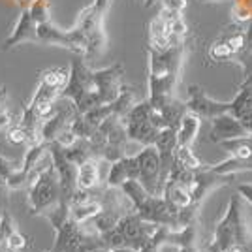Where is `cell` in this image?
Returning <instances> with one entry per match:
<instances>
[{"label":"cell","instance_id":"cell-1","mask_svg":"<svg viewBox=\"0 0 252 252\" xmlns=\"http://www.w3.org/2000/svg\"><path fill=\"white\" fill-rule=\"evenodd\" d=\"M149 57V102L155 109H162L173 98H177V87L183 77V66L187 57V40L173 43L168 49H155L147 45Z\"/></svg>","mask_w":252,"mask_h":252},{"label":"cell","instance_id":"cell-2","mask_svg":"<svg viewBox=\"0 0 252 252\" xmlns=\"http://www.w3.org/2000/svg\"><path fill=\"white\" fill-rule=\"evenodd\" d=\"M249 237H251V233H249L247 222H245V217H243L241 196L233 194L230 201H228L226 215L215 226L213 239H211L205 249L209 252H226L233 249V247H237V245H245L249 241Z\"/></svg>","mask_w":252,"mask_h":252},{"label":"cell","instance_id":"cell-3","mask_svg":"<svg viewBox=\"0 0 252 252\" xmlns=\"http://www.w3.org/2000/svg\"><path fill=\"white\" fill-rule=\"evenodd\" d=\"M61 98L74 102L75 109L83 115L87 111L102 105L94 83V70L85 59H75L70 66V79L63 89Z\"/></svg>","mask_w":252,"mask_h":252},{"label":"cell","instance_id":"cell-4","mask_svg":"<svg viewBox=\"0 0 252 252\" xmlns=\"http://www.w3.org/2000/svg\"><path fill=\"white\" fill-rule=\"evenodd\" d=\"M105 11H100L98 8H94L93 4L87 6L79 19H77V29L81 31L85 38V53H83V59L89 63V61H96L100 59L102 55L107 49V34H105Z\"/></svg>","mask_w":252,"mask_h":252},{"label":"cell","instance_id":"cell-5","mask_svg":"<svg viewBox=\"0 0 252 252\" xmlns=\"http://www.w3.org/2000/svg\"><path fill=\"white\" fill-rule=\"evenodd\" d=\"M63 200V190H61V181L57 175L55 166L43 171L40 179L29 189V205L34 215L43 217L45 213L55 209Z\"/></svg>","mask_w":252,"mask_h":252},{"label":"cell","instance_id":"cell-6","mask_svg":"<svg viewBox=\"0 0 252 252\" xmlns=\"http://www.w3.org/2000/svg\"><path fill=\"white\" fill-rule=\"evenodd\" d=\"M137 164H139V183L153 194V196H162L164 190V175H162V160L160 153L155 145L141 147V151L136 155Z\"/></svg>","mask_w":252,"mask_h":252},{"label":"cell","instance_id":"cell-7","mask_svg":"<svg viewBox=\"0 0 252 252\" xmlns=\"http://www.w3.org/2000/svg\"><path fill=\"white\" fill-rule=\"evenodd\" d=\"M38 43L40 45H53V47H64L70 51L83 55L85 53V38L81 31L74 27L72 31H61L59 27H55L53 23H42L38 25Z\"/></svg>","mask_w":252,"mask_h":252},{"label":"cell","instance_id":"cell-8","mask_svg":"<svg viewBox=\"0 0 252 252\" xmlns=\"http://www.w3.org/2000/svg\"><path fill=\"white\" fill-rule=\"evenodd\" d=\"M123 75H125V68L121 63H115L102 70H94V83L98 89V96L102 105L113 104L121 91H123Z\"/></svg>","mask_w":252,"mask_h":252},{"label":"cell","instance_id":"cell-9","mask_svg":"<svg viewBox=\"0 0 252 252\" xmlns=\"http://www.w3.org/2000/svg\"><path fill=\"white\" fill-rule=\"evenodd\" d=\"M49 153L53 157V164L57 169V175L61 181V190H63V200L68 201L72 200V196L77 190V166L72 164L66 155H64V147H61L57 141L49 143Z\"/></svg>","mask_w":252,"mask_h":252},{"label":"cell","instance_id":"cell-10","mask_svg":"<svg viewBox=\"0 0 252 252\" xmlns=\"http://www.w3.org/2000/svg\"><path fill=\"white\" fill-rule=\"evenodd\" d=\"M187 107L190 113H196L201 119L213 121L222 113L230 111V102H219L213 100L211 96L205 94V91L200 85H190L189 87V100H187Z\"/></svg>","mask_w":252,"mask_h":252},{"label":"cell","instance_id":"cell-11","mask_svg":"<svg viewBox=\"0 0 252 252\" xmlns=\"http://www.w3.org/2000/svg\"><path fill=\"white\" fill-rule=\"evenodd\" d=\"M231 177H226V175H220V173H217L215 169L209 166H201L200 169H196L194 171V183H192V187H190V196H192V201L194 203H198L201 205V201L203 198L213 192L215 189H219V187H224V185H228L230 183Z\"/></svg>","mask_w":252,"mask_h":252},{"label":"cell","instance_id":"cell-12","mask_svg":"<svg viewBox=\"0 0 252 252\" xmlns=\"http://www.w3.org/2000/svg\"><path fill=\"white\" fill-rule=\"evenodd\" d=\"M23 43H38V23L32 19L29 10H21V15L15 23L11 34L2 43V49L10 51Z\"/></svg>","mask_w":252,"mask_h":252},{"label":"cell","instance_id":"cell-13","mask_svg":"<svg viewBox=\"0 0 252 252\" xmlns=\"http://www.w3.org/2000/svg\"><path fill=\"white\" fill-rule=\"evenodd\" d=\"M243 136H251L247 132V128L243 126V123L233 117L228 111V113H222L217 119L211 121V132L209 137L211 141L215 143H220V141H226V139H233V137H243Z\"/></svg>","mask_w":252,"mask_h":252},{"label":"cell","instance_id":"cell-14","mask_svg":"<svg viewBox=\"0 0 252 252\" xmlns=\"http://www.w3.org/2000/svg\"><path fill=\"white\" fill-rule=\"evenodd\" d=\"M130 179H139V164H137L136 155H126L121 160L111 162V168L105 179V187L121 189Z\"/></svg>","mask_w":252,"mask_h":252},{"label":"cell","instance_id":"cell-15","mask_svg":"<svg viewBox=\"0 0 252 252\" xmlns=\"http://www.w3.org/2000/svg\"><path fill=\"white\" fill-rule=\"evenodd\" d=\"M125 125L130 141L137 143L139 147L155 145L158 136H160V130L151 125V121H145V123H125Z\"/></svg>","mask_w":252,"mask_h":252},{"label":"cell","instance_id":"cell-16","mask_svg":"<svg viewBox=\"0 0 252 252\" xmlns=\"http://www.w3.org/2000/svg\"><path fill=\"white\" fill-rule=\"evenodd\" d=\"M173 43H179V42H173V38L169 34L168 23L158 13L157 17L149 23V47H155V49L162 51V49L171 47Z\"/></svg>","mask_w":252,"mask_h":252},{"label":"cell","instance_id":"cell-17","mask_svg":"<svg viewBox=\"0 0 252 252\" xmlns=\"http://www.w3.org/2000/svg\"><path fill=\"white\" fill-rule=\"evenodd\" d=\"M201 117H198L196 113H187L183 117L181 125L177 126V141H179V147H192L196 137L200 134V128H201Z\"/></svg>","mask_w":252,"mask_h":252},{"label":"cell","instance_id":"cell-18","mask_svg":"<svg viewBox=\"0 0 252 252\" xmlns=\"http://www.w3.org/2000/svg\"><path fill=\"white\" fill-rule=\"evenodd\" d=\"M162 196H164V200L168 201L169 205H173L175 209H185V207H189V205L194 203V201H192V196H190V190L187 189L185 185L175 183V181H171V179L166 181L164 190H162Z\"/></svg>","mask_w":252,"mask_h":252},{"label":"cell","instance_id":"cell-19","mask_svg":"<svg viewBox=\"0 0 252 252\" xmlns=\"http://www.w3.org/2000/svg\"><path fill=\"white\" fill-rule=\"evenodd\" d=\"M222 149H226V153L230 157L241 158V160H252V136L233 137L219 143Z\"/></svg>","mask_w":252,"mask_h":252},{"label":"cell","instance_id":"cell-20","mask_svg":"<svg viewBox=\"0 0 252 252\" xmlns=\"http://www.w3.org/2000/svg\"><path fill=\"white\" fill-rule=\"evenodd\" d=\"M104 211V205L98 198H93L87 203H79V205H70V217L74 219L77 224H87L94 219L98 213Z\"/></svg>","mask_w":252,"mask_h":252},{"label":"cell","instance_id":"cell-21","mask_svg":"<svg viewBox=\"0 0 252 252\" xmlns=\"http://www.w3.org/2000/svg\"><path fill=\"white\" fill-rule=\"evenodd\" d=\"M230 113L239 121L252 115V89H239V93L230 102Z\"/></svg>","mask_w":252,"mask_h":252},{"label":"cell","instance_id":"cell-22","mask_svg":"<svg viewBox=\"0 0 252 252\" xmlns=\"http://www.w3.org/2000/svg\"><path fill=\"white\" fill-rule=\"evenodd\" d=\"M136 89L134 87H130V85H123V91H121V94L117 98L111 105V111H113V115L115 117H121V119H125L128 115V111L136 105Z\"/></svg>","mask_w":252,"mask_h":252},{"label":"cell","instance_id":"cell-23","mask_svg":"<svg viewBox=\"0 0 252 252\" xmlns=\"http://www.w3.org/2000/svg\"><path fill=\"white\" fill-rule=\"evenodd\" d=\"M64 155H66V158H68L72 164H75L77 168H79L81 164H85L87 160L96 158L89 139H77L72 147L64 149Z\"/></svg>","mask_w":252,"mask_h":252},{"label":"cell","instance_id":"cell-24","mask_svg":"<svg viewBox=\"0 0 252 252\" xmlns=\"http://www.w3.org/2000/svg\"><path fill=\"white\" fill-rule=\"evenodd\" d=\"M211 168L215 169L217 173H220V175L233 177L235 173H241V171H252V160H241V158L230 157L226 158L224 162L211 164Z\"/></svg>","mask_w":252,"mask_h":252},{"label":"cell","instance_id":"cell-25","mask_svg":"<svg viewBox=\"0 0 252 252\" xmlns=\"http://www.w3.org/2000/svg\"><path fill=\"white\" fill-rule=\"evenodd\" d=\"M121 189H123V192L126 194V198L132 201L134 209H137V207H139V205H141V203L151 196V192H149V190L145 189L137 179H130V181H126Z\"/></svg>","mask_w":252,"mask_h":252},{"label":"cell","instance_id":"cell-26","mask_svg":"<svg viewBox=\"0 0 252 252\" xmlns=\"http://www.w3.org/2000/svg\"><path fill=\"white\" fill-rule=\"evenodd\" d=\"M40 79H43L45 83L53 85V87H59V89H64L68 79H70V70L68 68H49L42 72Z\"/></svg>","mask_w":252,"mask_h":252},{"label":"cell","instance_id":"cell-27","mask_svg":"<svg viewBox=\"0 0 252 252\" xmlns=\"http://www.w3.org/2000/svg\"><path fill=\"white\" fill-rule=\"evenodd\" d=\"M151 113H153V105L149 100H143V102H137L130 111L128 115L123 119L125 123H145L151 119Z\"/></svg>","mask_w":252,"mask_h":252},{"label":"cell","instance_id":"cell-28","mask_svg":"<svg viewBox=\"0 0 252 252\" xmlns=\"http://www.w3.org/2000/svg\"><path fill=\"white\" fill-rule=\"evenodd\" d=\"M6 139L10 141L11 145H25V147H31L32 145L31 134H29V132H27L19 123H15L11 128H8Z\"/></svg>","mask_w":252,"mask_h":252},{"label":"cell","instance_id":"cell-29","mask_svg":"<svg viewBox=\"0 0 252 252\" xmlns=\"http://www.w3.org/2000/svg\"><path fill=\"white\" fill-rule=\"evenodd\" d=\"M175 160H177L179 164H183L185 168L192 169V171H196V169H200L201 166H203L200 158L194 155L192 147H179L177 155H175Z\"/></svg>","mask_w":252,"mask_h":252},{"label":"cell","instance_id":"cell-30","mask_svg":"<svg viewBox=\"0 0 252 252\" xmlns=\"http://www.w3.org/2000/svg\"><path fill=\"white\" fill-rule=\"evenodd\" d=\"M113 115V111H111V105H98V107H94V109H91V111H87V113H83V117L91 123V125L94 126V128H98V126L104 123L105 119H109V117Z\"/></svg>","mask_w":252,"mask_h":252},{"label":"cell","instance_id":"cell-31","mask_svg":"<svg viewBox=\"0 0 252 252\" xmlns=\"http://www.w3.org/2000/svg\"><path fill=\"white\" fill-rule=\"evenodd\" d=\"M29 11H31L32 19L38 25L49 21V4H47V0H34Z\"/></svg>","mask_w":252,"mask_h":252},{"label":"cell","instance_id":"cell-32","mask_svg":"<svg viewBox=\"0 0 252 252\" xmlns=\"http://www.w3.org/2000/svg\"><path fill=\"white\" fill-rule=\"evenodd\" d=\"M209 57L213 61H228L231 57H235V51L224 40H220V42H215L211 45Z\"/></svg>","mask_w":252,"mask_h":252},{"label":"cell","instance_id":"cell-33","mask_svg":"<svg viewBox=\"0 0 252 252\" xmlns=\"http://www.w3.org/2000/svg\"><path fill=\"white\" fill-rule=\"evenodd\" d=\"M27 245H29V239H27V235H23V233L17 230V228H15V230L11 231L10 235L6 237V249H8L10 252L23 251Z\"/></svg>","mask_w":252,"mask_h":252},{"label":"cell","instance_id":"cell-34","mask_svg":"<svg viewBox=\"0 0 252 252\" xmlns=\"http://www.w3.org/2000/svg\"><path fill=\"white\" fill-rule=\"evenodd\" d=\"M19 168H21V160H19V162H11V160H8L6 157L0 155V179H2L4 183H6Z\"/></svg>","mask_w":252,"mask_h":252},{"label":"cell","instance_id":"cell-35","mask_svg":"<svg viewBox=\"0 0 252 252\" xmlns=\"http://www.w3.org/2000/svg\"><path fill=\"white\" fill-rule=\"evenodd\" d=\"M77 139H79V137L75 136V134H74V130H72V128L68 126V128H66V130H64L63 134H61V136L57 137L55 141H57V143H59L61 147L68 149V147H72V145H74V143H75V141H77Z\"/></svg>","mask_w":252,"mask_h":252},{"label":"cell","instance_id":"cell-36","mask_svg":"<svg viewBox=\"0 0 252 252\" xmlns=\"http://www.w3.org/2000/svg\"><path fill=\"white\" fill-rule=\"evenodd\" d=\"M187 8V0H162V10L183 13Z\"/></svg>","mask_w":252,"mask_h":252},{"label":"cell","instance_id":"cell-37","mask_svg":"<svg viewBox=\"0 0 252 252\" xmlns=\"http://www.w3.org/2000/svg\"><path fill=\"white\" fill-rule=\"evenodd\" d=\"M237 194L241 196V200H245L249 205H252V185L251 183H241V185H237Z\"/></svg>","mask_w":252,"mask_h":252},{"label":"cell","instance_id":"cell-38","mask_svg":"<svg viewBox=\"0 0 252 252\" xmlns=\"http://www.w3.org/2000/svg\"><path fill=\"white\" fill-rule=\"evenodd\" d=\"M111 2H113V0H94V2H93V6L98 8L100 11H105V13H107L109 6H111Z\"/></svg>","mask_w":252,"mask_h":252},{"label":"cell","instance_id":"cell-39","mask_svg":"<svg viewBox=\"0 0 252 252\" xmlns=\"http://www.w3.org/2000/svg\"><path fill=\"white\" fill-rule=\"evenodd\" d=\"M6 98H8V91H6V87H0V113L6 109Z\"/></svg>","mask_w":252,"mask_h":252},{"label":"cell","instance_id":"cell-40","mask_svg":"<svg viewBox=\"0 0 252 252\" xmlns=\"http://www.w3.org/2000/svg\"><path fill=\"white\" fill-rule=\"evenodd\" d=\"M201 249L198 245H192V247H179L177 252H200Z\"/></svg>","mask_w":252,"mask_h":252},{"label":"cell","instance_id":"cell-41","mask_svg":"<svg viewBox=\"0 0 252 252\" xmlns=\"http://www.w3.org/2000/svg\"><path fill=\"white\" fill-rule=\"evenodd\" d=\"M15 2L21 6V10H29V8L32 6V2H34V0H15Z\"/></svg>","mask_w":252,"mask_h":252},{"label":"cell","instance_id":"cell-42","mask_svg":"<svg viewBox=\"0 0 252 252\" xmlns=\"http://www.w3.org/2000/svg\"><path fill=\"white\" fill-rule=\"evenodd\" d=\"M226 252H249V251H247L245 245H237V247H233V249H230V251H226Z\"/></svg>","mask_w":252,"mask_h":252},{"label":"cell","instance_id":"cell-43","mask_svg":"<svg viewBox=\"0 0 252 252\" xmlns=\"http://www.w3.org/2000/svg\"><path fill=\"white\" fill-rule=\"evenodd\" d=\"M245 247H247V251H249V252H252V235L249 237V241L245 243Z\"/></svg>","mask_w":252,"mask_h":252},{"label":"cell","instance_id":"cell-44","mask_svg":"<svg viewBox=\"0 0 252 252\" xmlns=\"http://www.w3.org/2000/svg\"><path fill=\"white\" fill-rule=\"evenodd\" d=\"M155 2H157V0H145V6H147V8H151Z\"/></svg>","mask_w":252,"mask_h":252},{"label":"cell","instance_id":"cell-45","mask_svg":"<svg viewBox=\"0 0 252 252\" xmlns=\"http://www.w3.org/2000/svg\"><path fill=\"white\" fill-rule=\"evenodd\" d=\"M201 2H220V0H201Z\"/></svg>","mask_w":252,"mask_h":252},{"label":"cell","instance_id":"cell-46","mask_svg":"<svg viewBox=\"0 0 252 252\" xmlns=\"http://www.w3.org/2000/svg\"><path fill=\"white\" fill-rule=\"evenodd\" d=\"M0 185H2V179H0Z\"/></svg>","mask_w":252,"mask_h":252},{"label":"cell","instance_id":"cell-47","mask_svg":"<svg viewBox=\"0 0 252 252\" xmlns=\"http://www.w3.org/2000/svg\"><path fill=\"white\" fill-rule=\"evenodd\" d=\"M8 252H10V251H8Z\"/></svg>","mask_w":252,"mask_h":252},{"label":"cell","instance_id":"cell-48","mask_svg":"<svg viewBox=\"0 0 252 252\" xmlns=\"http://www.w3.org/2000/svg\"><path fill=\"white\" fill-rule=\"evenodd\" d=\"M251 89H252V87H251Z\"/></svg>","mask_w":252,"mask_h":252}]
</instances>
